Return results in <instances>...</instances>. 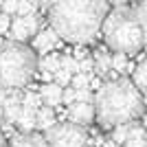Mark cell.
<instances>
[{
    "label": "cell",
    "instance_id": "1",
    "mask_svg": "<svg viewBox=\"0 0 147 147\" xmlns=\"http://www.w3.org/2000/svg\"><path fill=\"white\" fill-rule=\"evenodd\" d=\"M110 13L108 0H61L49 9V22L61 40L73 44H90L103 29Z\"/></svg>",
    "mask_w": 147,
    "mask_h": 147
},
{
    "label": "cell",
    "instance_id": "2",
    "mask_svg": "<svg viewBox=\"0 0 147 147\" xmlns=\"http://www.w3.org/2000/svg\"><path fill=\"white\" fill-rule=\"evenodd\" d=\"M94 110L99 125L103 129H112L145 114L143 92L136 88L134 81L125 77L108 79L94 92Z\"/></svg>",
    "mask_w": 147,
    "mask_h": 147
},
{
    "label": "cell",
    "instance_id": "3",
    "mask_svg": "<svg viewBox=\"0 0 147 147\" xmlns=\"http://www.w3.org/2000/svg\"><path fill=\"white\" fill-rule=\"evenodd\" d=\"M101 33H103L105 44L119 53L134 55L145 46V33H143V26L136 18V11L127 9L125 5L114 7L105 16Z\"/></svg>",
    "mask_w": 147,
    "mask_h": 147
},
{
    "label": "cell",
    "instance_id": "4",
    "mask_svg": "<svg viewBox=\"0 0 147 147\" xmlns=\"http://www.w3.org/2000/svg\"><path fill=\"white\" fill-rule=\"evenodd\" d=\"M37 57L35 51L24 42H2L0 44V86L2 88H24L35 75Z\"/></svg>",
    "mask_w": 147,
    "mask_h": 147
},
{
    "label": "cell",
    "instance_id": "5",
    "mask_svg": "<svg viewBox=\"0 0 147 147\" xmlns=\"http://www.w3.org/2000/svg\"><path fill=\"white\" fill-rule=\"evenodd\" d=\"M46 145L49 147H88V134L84 125L73 121L55 123L46 129Z\"/></svg>",
    "mask_w": 147,
    "mask_h": 147
},
{
    "label": "cell",
    "instance_id": "6",
    "mask_svg": "<svg viewBox=\"0 0 147 147\" xmlns=\"http://www.w3.org/2000/svg\"><path fill=\"white\" fill-rule=\"evenodd\" d=\"M66 119L68 121L77 123V125H90L94 119H97V110H94V103L92 101H75L66 108Z\"/></svg>",
    "mask_w": 147,
    "mask_h": 147
},
{
    "label": "cell",
    "instance_id": "7",
    "mask_svg": "<svg viewBox=\"0 0 147 147\" xmlns=\"http://www.w3.org/2000/svg\"><path fill=\"white\" fill-rule=\"evenodd\" d=\"M59 44H61V37H59V33H57L53 26L40 29L35 35H33V49H35L37 53H42V55H46L49 51L57 49Z\"/></svg>",
    "mask_w": 147,
    "mask_h": 147
},
{
    "label": "cell",
    "instance_id": "8",
    "mask_svg": "<svg viewBox=\"0 0 147 147\" xmlns=\"http://www.w3.org/2000/svg\"><path fill=\"white\" fill-rule=\"evenodd\" d=\"M94 73L101 77V79H117V70L112 68V55L105 53L103 49H97L94 51Z\"/></svg>",
    "mask_w": 147,
    "mask_h": 147
},
{
    "label": "cell",
    "instance_id": "9",
    "mask_svg": "<svg viewBox=\"0 0 147 147\" xmlns=\"http://www.w3.org/2000/svg\"><path fill=\"white\" fill-rule=\"evenodd\" d=\"M9 147H49L46 145V134L40 132H20L11 138Z\"/></svg>",
    "mask_w": 147,
    "mask_h": 147
},
{
    "label": "cell",
    "instance_id": "10",
    "mask_svg": "<svg viewBox=\"0 0 147 147\" xmlns=\"http://www.w3.org/2000/svg\"><path fill=\"white\" fill-rule=\"evenodd\" d=\"M40 94L44 99V105L57 108L64 99V86H59L57 81H46L44 86H40Z\"/></svg>",
    "mask_w": 147,
    "mask_h": 147
},
{
    "label": "cell",
    "instance_id": "11",
    "mask_svg": "<svg viewBox=\"0 0 147 147\" xmlns=\"http://www.w3.org/2000/svg\"><path fill=\"white\" fill-rule=\"evenodd\" d=\"M7 35L11 37V40H16V42H26L29 37H33V33H31V26H29V22H26L24 16L13 18L11 29H9V33H7Z\"/></svg>",
    "mask_w": 147,
    "mask_h": 147
},
{
    "label": "cell",
    "instance_id": "12",
    "mask_svg": "<svg viewBox=\"0 0 147 147\" xmlns=\"http://www.w3.org/2000/svg\"><path fill=\"white\" fill-rule=\"evenodd\" d=\"M16 127L20 132H33L37 127V110H31V108H22L18 121H16Z\"/></svg>",
    "mask_w": 147,
    "mask_h": 147
},
{
    "label": "cell",
    "instance_id": "13",
    "mask_svg": "<svg viewBox=\"0 0 147 147\" xmlns=\"http://www.w3.org/2000/svg\"><path fill=\"white\" fill-rule=\"evenodd\" d=\"M57 123L55 119V108H51V105H42L40 110H37V129H51L53 125Z\"/></svg>",
    "mask_w": 147,
    "mask_h": 147
},
{
    "label": "cell",
    "instance_id": "14",
    "mask_svg": "<svg viewBox=\"0 0 147 147\" xmlns=\"http://www.w3.org/2000/svg\"><path fill=\"white\" fill-rule=\"evenodd\" d=\"M145 145H147V129L143 125H138V123H134L123 147H145Z\"/></svg>",
    "mask_w": 147,
    "mask_h": 147
},
{
    "label": "cell",
    "instance_id": "15",
    "mask_svg": "<svg viewBox=\"0 0 147 147\" xmlns=\"http://www.w3.org/2000/svg\"><path fill=\"white\" fill-rule=\"evenodd\" d=\"M112 68H114L119 75H127V73H134L136 66L127 59V53H119V51H114V55H112Z\"/></svg>",
    "mask_w": 147,
    "mask_h": 147
},
{
    "label": "cell",
    "instance_id": "16",
    "mask_svg": "<svg viewBox=\"0 0 147 147\" xmlns=\"http://www.w3.org/2000/svg\"><path fill=\"white\" fill-rule=\"evenodd\" d=\"M132 81H134L136 88L147 97V59H143L141 64L134 68V79H132Z\"/></svg>",
    "mask_w": 147,
    "mask_h": 147
},
{
    "label": "cell",
    "instance_id": "17",
    "mask_svg": "<svg viewBox=\"0 0 147 147\" xmlns=\"http://www.w3.org/2000/svg\"><path fill=\"white\" fill-rule=\"evenodd\" d=\"M59 68H61V57L59 55H46V57L40 59V70H44V73L55 75Z\"/></svg>",
    "mask_w": 147,
    "mask_h": 147
},
{
    "label": "cell",
    "instance_id": "18",
    "mask_svg": "<svg viewBox=\"0 0 147 147\" xmlns=\"http://www.w3.org/2000/svg\"><path fill=\"white\" fill-rule=\"evenodd\" d=\"M132 125H134V121L121 123V125H117V127H112V138H114L119 145H125V141H127V136H129V132H132Z\"/></svg>",
    "mask_w": 147,
    "mask_h": 147
},
{
    "label": "cell",
    "instance_id": "19",
    "mask_svg": "<svg viewBox=\"0 0 147 147\" xmlns=\"http://www.w3.org/2000/svg\"><path fill=\"white\" fill-rule=\"evenodd\" d=\"M22 103H24L26 108H31V110H40L44 105V99H42V94H40V90H26Z\"/></svg>",
    "mask_w": 147,
    "mask_h": 147
},
{
    "label": "cell",
    "instance_id": "20",
    "mask_svg": "<svg viewBox=\"0 0 147 147\" xmlns=\"http://www.w3.org/2000/svg\"><path fill=\"white\" fill-rule=\"evenodd\" d=\"M134 11H136V18H138V22H141V26H143V33H145V44H147V0L136 2Z\"/></svg>",
    "mask_w": 147,
    "mask_h": 147
},
{
    "label": "cell",
    "instance_id": "21",
    "mask_svg": "<svg viewBox=\"0 0 147 147\" xmlns=\"http://www.w3.org/2000/svg\"><path fill=\"white\" fill-rule=\"evenodd\" d=\"M70 86H75V88H90V73H77V75H73Z\"/></svg>",
    "mask_w": 147,
    "mask_h": 147
},
{
    "label": "cell",
    "instance_id": "22",
    "mask_svg": "<svg viewBox=\"0 0 147 147\" xmlns=\"http://www.w3.org/2000/svg\"><path fill=\"white\" fill-rule=\"evenodd\" d=\"M61 66L66 68L68 73H73V75L79 73V59H75L73 55H64L61 57Z\"/></svg>",
    "mask_w": 147,
    "mask_h": 147
},
{
    "label": "cell",
    "instance_id": "23",
    "mask_svg": "<svg viewBox=\"0 0 147 147\" xmlns=\"http://www.w3.org/2000/svg\"><path fill=\"white\" fill-rule=\"evenodd\" d=\"M55 81L59 84V86H64V88H66V86H70V81H73V73H68L66 68L61 66L59 70L55 73Z\"/></svg>",
    "mask_w": 147,
    "mask_h": 147
},
{
    "label": "cell",
    "instance_id": "24",
    "mask_svg": "<svg viewBox=\"0 0 147 147\" xmlns=\"http://www.w3.org/2000/svg\"><path fill=\"white\" fill-rule=\"evenodd\" d=\"M75 101H77V88H64V99H61V103L64 105H70V103H75Z\"/></svg>",
    "mask_w": 147,
    "mask_h": 147
},
{
    "label": "cell",
    "instance_id": "25",
    "mask_svg": "<svg viewBox=\"0 0 147 147\" xmlns=\"http://www.w3.org/2000/svg\"><path fill=\"white\" fill-rule=\"evenodd\" d=\"M11 16L5 11H0V35H5V33H9V29H11Z\"/></svg>",
    "mask_w": 147,
    "mask_h": 147
},
{
    "label": "cell",
    "instance_id": "26",
    "mask_svg": "<svg viewBox=\"0 0 147 147\" xmlns=\"http://www.w3.org/2000/svg\"><path fill=\"white\" fill-rule=\"evenodd\" d=\"M77 101H92L94 103V90H90V88H77Z\"/></svg>",
    "mask_w": 147,
    "mask_h": 147
},
{
    "label": "cell",
    "instance_id": "27",
    "mask_svg": "<svg viewBox=\"0 0 147 147\" xmlns=\"http://www.w3.org/2000/svg\"><path fill=\"white\" fill-rule=\"evenodd\" d=\"M79 73H94V57L88 55L86 59L79 61Z\"/></svg>",
    "mask_w": 147,
    "mask_h": 147
},
{
    "label": "cell",
    "instance_id": "28",
    "mask_svg": "<svg viewBox=\"0 0 147 147\" xmlns=\"http://www.w3.org/2000/svg\"><path fill=\"white\" fill-rule=\"evenodd\" d=\"M0 9L5 13H9V16H11V13H18V0H5Z\"/></svg>",
    "mask_w": 147,
    "mask_h": 147
},
{
    "label": "cell",
    "instance_id": "29",
    "mask_svg": "<svg viewBox=\"0 0 147 147\" xmlns=\"http://www.w3.org/2000/svg\"><path fill=\"white\" fill-rule=\"evenodd\" d=\"M73 57L81 61V59H86V57H88V51L84 49V46H79V49H75V51H73Z\"/></svg>",
    "mask_w": 147,
    "mask_h": 147
},
{
    "label": "cell",
    "instance_id": "30",
    "mask_svg": "<svg viewBox=\"0 0 147 147\" xmlns=\"http://www.w3.org/2000/svg\"><path fill=\"white\" fill-rule=\"evenodd\" d=\"M61 0H40V7L42 9H53L55 5H59Z\"/></svg>",
    "mask_w": 147,
    "mask_h": 147
},
{
    "label": "cell",
    "instance_id": "31",
    "mask_svg": "<svg viewBox=\"0 0 147 147\" xmlns=\"http://www.w3.org/2000/svg\"><path fill=\"white\" fill-rule=\"evenodd\" d=\"M9 92H11V88H2L0 86V105L7 101V97H9Z\"/></svg>",
    "mask_w": 147,
    "mask_h": 147
},
{
    "label": "cell",
    "instance_id": "32",
    "mask_svg": "<svg viewBox=\"0 0 147 147\" xmlns=\"http://www.w3.org/2000/svg\"><path fill=\"white\" fill-rule=\"evenodd\" d=\"M101 147H121V145H119L114 138H108V141H103V145H101Z\"/></svg>",
    "mask_w": 147,
    "mask_h": 147
},
{
    "label": "cell",
    "instance_id": "33",
    "mask_svg": "<svg viewBox=\"0 0 147 147\" xmlns=\"http://www.w3.org/2000/svg\"><path fill=\"white\" fill-rule=\"evenodd\" d=\"M108 2H110V5H114V7H123L127 0H108Z\"/></svg>",
    "mask_w": 147,
    "mask_h": 147
},
{
    "label": "cell",
    "instance_id": "34",
    "mask_svg": "<svg viewBox=\"0 0 147 147\" xmlns=\"http://www.w3.org/2000/svg\"><path fill=\"white\" fill-rule=\"evenodd\" d=\"M0 147H7V138H5V132L0 129Z\"/></svg>",
    "mask_w": 147,
    "mask_h": 147
},
{
    "label": "cell",
    "instance_id": "35",
    "mask_svg": "<svg viewBox=\"0 0 147 147\" xmlns=\"http://www.w3.org/2000/svg\"><path fill=\"white\" fill-rule=\"evenodd\" d=\"M143 127L147 129V114H143Z\"/></svg>",
    "mask_w": 147,
    "mask_h": 147
},
{
    "label": "cell",
    "instance_id": "36",
    "mask_svg": "<svg viewBox=\"0 0 147 147\" xmlns=\"http://www.w3.org/2000/svg\"><path fill=\"white\" fill-rule=\"evenodd\" d=\"M0 121H5V112H2V105H0Z\"/></svg>",
    "mask_w": 147,
    "mask_h": 147
},
{
    "label": "cell",
    "instance_id": "37",
    "mask_svg": "<svg viewBox=\"0 0 147 147\" xmlns=\"http://www.w3.org/2000/svg\"><path fill=\"white\" fill-rule=\"evenodd\" d=\"M129 2H141V0H129Z\"/></svg>",
    "mask_w": 147,
    "mask_h": 147
},
{
    "label": "cell",
    "instance_id": "38",
    "mask_svg": "<svg viewBox=\"0 0 147 147\" xmlns=\"http://www.w3.org/2000/svg\"><path fill=\"white\" fill-rule=\"evenodd\" d=\"M2 2H5V0H0V7H2Z\"/></svg>",
    "mask_w": 147,
    "mask_h": 147
},
{
    "label": "cell",
    "instance_id": "39",
    "mask_svg": "<svg viewBox=\"0 0 147 147\" xmlns=\"http://www.w3.org/2000/svg\"><path fill=\"white\" fill-rule=\"evenodd\" d=\"M145 147H147V145H145Z\"/></svg>",
    "mask_w": 147,
    "mask_h": 147
}]
</instances>
